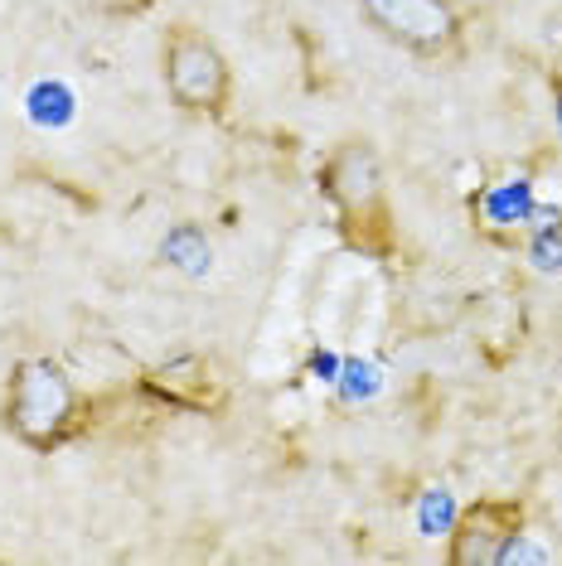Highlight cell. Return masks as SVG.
I'll use <instances>...</instances> for the list:
<instances>
[{"label": "cell", "instance_id": "obj_1", "mask_svg": "<svg viewBox=\"0 0 562 566\" xmlns=\"http://www.w3.org/2000/svg\"><path fill=\"white\" fill-rule=\"evenodd\" d=\"M0 427L24 450L54 455L87 427V397L59 358H20L6 378V402H0Z\"/></svg>", "mask_w": 562, "mask_h": 566}, {"label": "cell", "instance_id": "obj_2", "mask_svg": "<svg viewBox=\"0 0 562 566\" xmlns=\"http://www.w3.org/2000/svg\"><path fill=\"white\" fill-rule=\"evenodd\" d=\"M321 189L335 203L340 238L364 256H393L398 228H393V203L383 185V165L368 140H340L321 165Z\"/></svg>", "mask_w": 562, "mask_h": 566}, {"label": "cell", "instance_id": "obj_3", "mask_svg": "<svg viewBox=\"0 0 562 566\" xmlns=\"http://www.w3.org/2000/svg\"><path fill=\"white\" fill-rule=\"evenodd\" d=\"M165 93L185 112V117H223L233 102V69H228L223 49L195 24H170L160 49Z\"/></svg>", "mask_w": 562, "mask_h": 566}, {"label": "cell", "instance_id": "obj_4", "mask_svg": "<svg viewBox=\"0 0 562 566\" xmlns=\"http://www.w3.org/2000/svg\"><path fill=\"white\" fill-rule=\"evenodd\" d=\"M364 20L388 44L407 49L417 59H446L461 49L466 10L461 0H360Z\"/></svg>", "mask_w": 562, "mask_h": 566}, {"label": "cell", "instance_id": "obj_5", "mask_svg": "<svg viewBox=\"0 0 562 566\" xmlns=\"http://www.w3.org/2000/svg\"><path fill=\"white\" fill-rule=\"evenodd\" d=\"M523 537V504L519 499H476L456 513L446 566H500L514 557Z\"/></svg>", "mask_w": 562, "mask_h": 566}, {"label": "cell", "instance_id": "obj_6", "mask_svg": "<svg viewBox=\"0 0 562 566\" xmlns=\"http://www.w3.org/2000/svg\"><path fill=\"white\" fill-rule=\"evenodd\" d=\"M140 388L156 392L165 407H180V411H204V417H219L228 407V382L219 378V368L199 354H180L170 364L150 368L140 378Z\"/></svg>", "mask_w": 562, "mask_h": 566}, {"label": "cell", "instance_id": "obj_7", "mask_svg": "<svg viewBox=\"0 0 562 566\" xmlns=\"http://www.w3.org/2000/svg\"><path fill=\"white\" fill-rule=\"evenodd\" d=\"M548 87H553V107H558V132H562V73H553V78H548Z\"/></svg>", "mask_w": 562, "mask_h": 566}]
</instances>
